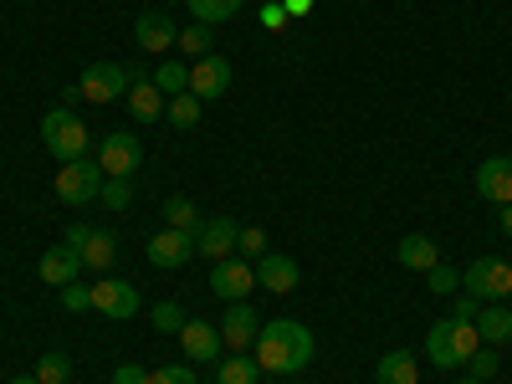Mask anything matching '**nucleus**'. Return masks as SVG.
Here are the masks:
<instances>
[{"label":"nucleus","instance_id":"25","mask_svg":"<svg viewBox=\"0 0 512 384\" xmlns=\"http://www.w3.org/2000/svg\"><path fill=\"white\" fill-rule=\"evenodd\" d=\"M164 226H175V231H200V205L190 195H169L164 200Z\"/></svg>","mask_w":512,"mask_h":384},{"label":"nucleus","instance_id":"34","mask_svg":"<svg viewBox=\"0 0 512 384\" xmlns=\"http://www.w3.org/2000/svg\"><path fill=\"white\" fill-rule=\"evenodd\" d=\"M62 292V308L67 313H88L93 308V287L88 282H67V287H57Z\"/></svg>","mask_w":512,"mask_h":384},{"label":"nucleus","instance_id":"6","mask_svg":"<svg viewBox=\"0 0 512 384\" xmlns=\"http://www.w3.org/2000/svg\"><path fill=\"white\" fill-rule=\"evenodd\" d=\"M62 241L82 256V267L88 272H113V262H118V236L108 231V226H67L62 231Z\"/></svg>","mask_w":512,"mask_h":384},{"label":"nucleus","instance_id":"46","mask_svg":"<svg viewBox=\"0 0 512 384\" xmlns=\"http://www.w3.org/2000/svg\"><path fill=\"white\" fill-rule=\"evenodd\" d=\"M297 384H303V379H297Z\"/></svg>","mask_w":512,"mask_h":384},{"label":"nucleus","instance_id":"40","mask_svg":"<svg viewBox=\"0 0 512 384\" xmlns=\"http://www.w3.org/2000/svg\"><path fill=\"white\" fill-rule=\"evenodd\" d=\"M477 313H482V303H477V297H461V303H456V313H451V318H461V323H472Z\"/></svg>","mask_w":512,"mask_h":384},{"label":"nucleus","instance_id":"37","mask_svg":"<svg viewBox=\"0 0 512 384\" xmlns=\"http://www.w3.org/2000/svg\"><path fill=\"white\" fill-rule=\"evenodd\" d=\"M149 384H195V369L190 364H164V369H149Z\"/></svg>","mask_w":512,"mask_h":384},{"label":"nucleus","instance_id":"36","mask_svg":"<svg viewBox=\"0 0 512 384\" xmlns=\"http://www.w3.org/2000/svg\"><path fill=\"white\" fill-rule=\"evenodd\" d=\"M425 287L446 297V292H456V287H461V272H456V267H446V262H436L431 272H425Z\"/></svg>","mask_w":512,"mask_h":384},{"label":"nucleus","instance_id":"38","mask_svg":"<svg viewBox=\"0 0 512 384\" xmlns=\"http://www.w3.org/2000/svg\"><path fill=\"white\" fill-rule=\"evenodd\" d=\"M113 384H149V369L144 364H118L113 369Z\"/></svg>","mask_w":512,"mask_h":384},{"label":"nucleus","instance_id":"13","mask_svg":"<svg viewBox=\"0 0 512 384\" xmlns=\"http://www.w3.org/2000/svg\"><path fill=\"white\" fill-rule=\"evenodd\" d=\"M477 195L492 205H512V154H492L477 164Z\"/></svg>","mask_w":512,"mask_h":384},{"label":"nucleus","instance_id":"32","mask_svg":"<svg viewBox=\"0 0 512 384\" xmlns=\"http://www.w3.org/2000/svg\"><path fill=\"white\" fill-rule=\"evenodd\" d=\"M497 369H502V359H497V349H492V344H482L472 359H466V374H472V379H482V384H487Z\"/></svg>","mask_w":512,"mask_h":384},{"label":"nucleus","instance_id":"27","mask_svg":"<svg viewBox=\"0 0 512 384\" xmlns=\"http://www.w3.org/2000/svg\"><path fill=\"white\" fill-rule=\"evenodd\" d=\"M185 6L200 26H221V21H231L241 11V0H185Z\"/></svg>","mask_w":512,"mask_h":384},{"label":"nucleus","instance_id":"21","mask_svg":"<svg viewBox=\"0 0 512 384\" xmlns=\"http://www.w3.org/2000/svg\"><path fill=\"white\" fill-rule=\"evenodd\" d=\"M164 93L154 88L149 77H134V88H128V113H134V123H159L164 118Z\"/></svg>","mask_w":512,"mask_h":384},{"label":"nucleus","instance_id":"16","mask_svg":"<svg viewBox=\"0 0 512 384\" xmlns=\"http://www.w3.org/2000/svg\"><path fill=\"white\" fill-rule=\"evenodd\" d=\"M180 344H185V359H195V364H216V354L226 349V344H221V328L205 323V318H185Z\"/></svg>","mask_w":512,"mask_h":384},{"label":"nucleus","instance_id":"20","mask_svg":"<svg viewBox=\"0 0 512 384\" xmlns=\"http://www.w3.org/2000/svg\"><path fill=\"white\" fill-rule=\"evenodd\" d=\"M395 256H400L405 272H420V277H425V272L441 262V246H436V236H400Z\"/></svg>","mask_w":512,"mask_h":384},{"label":"nucleus","instance_id":"14","mask_svg":"<svg viewBox=\"0 0 512 384\" xmlns=\"http://www.w3.org/2000/svg\"><path fill=\"white\" fill-rule=\"evenodd\" d=\"M236 236H241V226H236L231 216L200 221V231H195V256H210V262H226V256L236 251Z\"/></svg>","mask_w":512,"mask_h":384},{"label":"nucleus","instance_id":"12","mask_svg":"<svg viewBox=\"0 0 512 384\" xmlns=\"http://www.w3.org/2000/svg\"><path fill=\"white\" fill-rule=\"evenodd\" d=\"M221 344L231 349V354H246L251 344H256V333H262V323H256V313L246 308V303H226V313H221Z\"/></svg>","mask_w":512,"mask_h":384},{"label":"nucleus","instance_id":"41","mask_svg":"<svg viewBox=\"0 0 512 384\" xmlns=\"http://www.w3.org/2000/svg\"><path fill=\"white\" fill-rule=\"evenodd\" d=\"M282 11H287V21H292V16H308L313 0H282Z\"/></svg>","mask_w":512,"mask_h":384},{"label":"nucleus","instance_id":"35","mask_svg":"<svg viewBox=\"0 0 512 384\" xmlns=\"http://www.w3.org/2000/svg\"><path fill=\"white\" fill-rule=\"evenodd\" d=\"M108 210H128V200H134V180H103V195H98Z\"/></svg>","mask_w":512,"mask_h":384},{"label":"nucleus","instance_id":"39","mask_svg":"<svg viewBox=\"0 0 512 384\" xmlns=\"http://www.w3.org/2000/svg\"><path fill=\"white\" fill-rule=\"evenodd\" d=\"M262 26H267V31H282V26H287L282 0H267V6H262Z\"/></svg>","mask_w":512,"mask_h":384},{"label":"nucleus","instance_id":"10","mask_svg":"<svg viewBox=\"0 0 512 384\" xmlns=\"http://www.w3.org/2000/svg\"><path fill=\"white\" fill-rule=\"evenodd\" d=\"M256 287V262H246V256H226V262H216V272H210V292L221 297V303H246Z\"/></svg>","mask_w":512,"mask_h":384},{"label":"nucleus","instance_id":"9","mask_svg":"<svg viewBox=\"0 0 512 384\" xmlns=\"http://www.w3.org/2000/svg\"><path fill=\"white\" fill-rule=\"evenodd\" d=\"M144 256H149V267H159V272H180V267L190 262V256H195V231H175V226H164V231H154V236H149Z\"/></svg>","mask_w":512,"mask_h":384},{"label":"nucleus","instance_id":"42","mask_svg":"<svg viewBox=\"0 0 512 384\" xmlns=\"http://www.w3.org/2000/svg\"><path fill=\"white\" fill-rule=\"evenodd\" d=\"M77 103H82V88L72 82V88H62V108H77Z\"/></svg>","mask_w":512,"mask_h":384},{"label":"nucleus","instance_id":"7","mask_svg":"<svg viewBox=\"0 0 512 384\" xmlns=\"http://www.w3.org/2000/svg\"><path fill=\"white\" fill-rule=\"evenodd\" d=\"M461 287H466V297H477V303H507L512 267L502 262V256H477V262L461 272Z\"/></svg>","mask_w":512,"mask_h":384},{"label":"nucleus","instance_id":"26","mask_svg":"<svg viewBox=\"0 0 512 384\" xmlns=\"http://www.w3.org/2000/svg\"><path fill=\"white\" fill-rule=\"evenodd\" d=\"M256 379H262V364L246 359V354H231V359L216 364V384H256Z\"/></svg>","mask_w":512,"mask_h":384},{"label":"nucleus","instance_id":"29","mask_svg":"<svg viewBox=\"0 0 512 384\" xmlns=\"http://www.w3.org/2000/svg\"><path fill=\"white\" fill-rule=\"evenodd\" d=\"M36 379H41V384H67V379H72V359H67L62 349L41 354V359H36Z\"/></svg>","mask_w":512,"mask_h":384},{"label":"nucleus","instance_id":"24","mask_svg":"<svg viewBox=\"0 0 512 384\" xmlns=\"http://www.w3.org/2000/svg\"><path fill=\"white\" fill-rule=\"evenodd\" d=\"M149 82H154L164 98H180V93H190V67H185V62H159V67L149 72Z\"/></svg>","mask_w":512,"mask_h":384},{"label":"nucleus","instance_id":"33","mask_svg":"<svg viewBox=\"0 0 512 384\" xmlns=\"http://www.w3.org/2000/svg\"><path fill=\"white\" fill-rule=\"evenodd\" d=\"M149 323H154V333H180V328H185V308H180V303H159V308L149 313Z\"/></svg>","mask_w":512,"mask_h":384},{"label":"nucleus","instance_id":"43","mask_svg":"<svg viewBox=\"0 0 512 384\" xmlns=\"http://www.w3.org/2000/svg\"><path fill=\"white\" fill-rule=\"evenodd\" d=\"M497 210H502V231L512 236V205H497Z\"/></svg>","mask_w":512,"mask_h":384},{"label":"nucleus","instance_id":"30","mask_svg":"<svg viewBox=\"0 0 512 384\" xmlns=\"http://www.w3.org/2000/svg\"><path fill=\"white\" fill-rule=\"evenodd\" d=\"M210 41H216V36H210V26H200V21H195V26H185V31H180L175 47H180L185 57H195V62H200V57H210Z\"/></svg>","mask_w":512,"mask_h":384},{"label":"nucleus","instance_id":"2","mask_svg":"<svg viewBox=\"0 0 512 384\" xmlns=\"http://www.w3.org/2000/svg\"><path fill=\"white\" fill-rule=\"evenodd\" d=\"M482 349V338L472 323H461V318H441L431 323V333H425V359H431L436 369H466V359H472Z\"/></svg>","mask_w":512,"mask_h":384},{"label":"nucleus","instance_id":"23","mask_svg":"<svg viewBox=\"0 0 512 384\" xmlns=\"http://www.w3.org/2000/svg\"><path fill=\"white\" fill-rule=\"evenodd\" d=\"M374 379H379V384H420V364H415L410 349H390V354L379 359Z\"/></svg>","mask_w":512,"mask_h":384},{"label":"nucleus","instance_id":"28","mask_svg":"<svg viewBox=\"0 0 512 384\" xmlns=\"http://www.w3.org/2000/svg\"><path fill=\"white\" fill-rule=\"evenodd\" d=\"M200 108H205V103H200L195 93H180V98L164 103V118L175 123V128H195V123H200Z\"/></svg>","mask_w":512,"mask_h":384},{"label":"nucleus","instance_id":"45","mask_svg":"<svg viewBox=\"0 0 512 384\" xmlns=\"http://www.w3.org/2000/svg\"><path fill=\"white\" fill-rule=\"evenodd\" d=\"M456 384H482V379H472V374H466V379H456Z\"/></svg>","mask_w":512,"mask_h":384},{"label":"nucleus","instance_id":"3","mask_svg":"<svg viewBox=\"0 0 512 384\" xmlns=\"http://www.w3.org/2000/svg\"><path fill=\"white\" fill-rule=\"evenodd\" d=\"M41 144H47V154H52L57 164H72V159H88V154H93L88 123H82L72 108H52L47 118H41Z\"/></svg>","mask_w":512,"mask_h":384},{"label":"nucleus","instance_id":"11","mask_svg":"<svg viewBox=\"0 0 512 384\" xmlns=\"http://www.w3.org/2000/svg\"><path fill=\"white\" fill-rule=\"evenodd\" d=\"M93 308L103 313V318H139V287L134 282H123V277H103V282H93Z\"/></svg>","mask_w":512,"mask_h":384},{"label":"nucleus","instance_id":"44","mask_svg":"<svg viewBox=\"0 0 512 384\" xmlns=\"http://www.w3.org/2000/svg\"><path fill=\"white\" fill-rule=\"evenodd\" d=\"M6 384H41L36 374H16V379H6Z\"/></svg>","mask_w":512,"mask_h":384},{"label":"nucleus","instance_id":"1","mask_svg":"<svg viewBox=\"0 0 512 384\" xmlns=\"http://www.w3.org/2000/svg\"><path fill=\"white\" fill-rule=\"evenodd\" d=\"M313 333L297 323V318H267L262 333H256V364L262 374H303L313 364Z\"/></svg>","mask_w":512,"mask_h":384},{"label":"nucleus","instance_id":"5","mask_svg":"<svg viewBox=\"0 0 512 384\" xmlns=\"http://www.w3.org/2000/svg\"><path fill=\"white\" fill-rule=\"evenodd\" d=\"M134 77L139 72L123 67V62H93V67H82V77H77L82 103H118V98H128Z\"/></svg>","mask_w":512,"mask_h":384},{"label":"nucleus","instance_id":"17","mask_svg":"<svg viewBox=\"0 0 512 384\" xmlns=\"http://www.w3.org/2000/svg\"><path fill=\"white\" fill-rule=\"evenodd\" d=\"M41 282H47V287H67V282H77L82 272H88V267H82V256L67 246V241H57V246H47V251H41Z\"/></svg>","mask_w":512,"mask_h":384},{"label":"nucleus","instance_id":"18","mask_svg":"<svg viewBox=\"0 0 512 384\" xmlns=\"http://www.w3.org/2000/svg\"><path fill=\"white\" fill-rule=\"evenodd\" d=\"M297 282H303V272H297V262H292V256H277V251H267L262 262H256V287H267V292L287 297Z\"/></svg>","mask_w":512,"mask_h":384},{"label":"nucleus","instance_id":"15","mask_svg":"<svg viewBox=\"0 0 512 384\" xmlns=\"http://www.w3.org/2000/svg\"><path fill=\"white\" fill-rule=\"evenodd\" d=\"M226 88H231V62H226V57H216V52H210V57H200V62L190 67V93H195L200 103L221 98Z\"/></svg>","mask_w":512,"mask_h":384},{"label":"nucleus","instance_id":"19","mask_svg":"<svg viewBox=\"0 0 512 384\" xmlns=\"http://www.w3.org/2000/svg\"><path fill=\"white\" fill-rule=\"evenodd\" d=\"M134 41L144 52H169L180 41V26L169 21V16H159V11H144L139 21H134Z\"/></svg>","mask_w":512,"mask_h":384},{"label":"nucleus","instance_id":"8","mask_svg":"<svg viewBox=\"0 0 512 384\" xmlns=\"http://www.w3.org/2000/svg\"><path fill=\"white\" fill-rule=\"evenodd\" d=\"M93 154H98L108 180H134V169L144 164V149L134 139V128H113V134H103V144Z\"/></svg>","mask_w":512,"mask_h":384},{"label":"nucleus","instance_id":"31","mask_svg":"<svg viewBox=\"0 0 512 384\" xmlns=\"http://www.w3.org/2000/svg\"><path fill=\"white\" fill-rule=\"evenodd\" d=\"M236 251L246 256V262H262V256H267V231H262V226H241Z\"/></svg>","mask_w":512,"mask_h":384},{"label":"nucleus","instance_id":"22","mask_svg":"<svg viewBox=\"0 0 512 384\" xmlns=\"http://www.w3.org/2000/svg\"><path fill=\"white\" fill-rule=\"evenodd\" d=\"M472 328H477V338H482V344H507V338H512V308L507 303H487L477 318H472Z\"/></svg>","mask_w":512,"mask_h":384},{"label":"nucleus","instance_id":"4","mask_svg":"<svg viewBox=\"0 0 512 384\" xmlns=\"http://www.w3.org/2000/svg\"><path fill=\"white\" fill-rule=\"evenodd\" d=\"M103 164H98V154H88V159H72V164H62L57 169V200L62 205H93L98 195H103Z\"/></svg>","mask_w":512,"mask_h":384}]
</instances>
